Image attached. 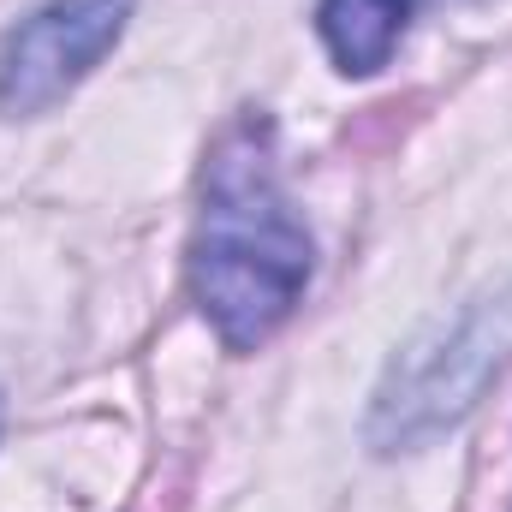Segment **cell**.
<instances>
[{
	"label": "cell",
	"instance_id": "obj_4",
	"mask_svg": "<svg viewBox=\"0 0 512 512\" xmlns=\"http://www.w3.org/2000/svg\"><path fill=\"white\" fill-rule=\"evenodd\" d=\"M411 6L417 0H322L316 30H322L334 66L364 78V72H382L387 54L399 48V36L411 24Z\"/></svg>",
	"mask_w": 512,
	"mask_h": 512
},
{
	"label": "cell",
	"instance_id": "obj_3",
	"mask_svg": "<svg viewBox=\"0 0 512 512\" xmlns=\"http://www.w3.org/2000/svg\"><path fill=\"white\" fill-rule=\"evenodd\" d=\"M131 0H48L0 48V114L30 120L66 102L126 36Z\"/></svg>",
	"mask_w": 512,
	"mask_h": 512
},
{
	"label": "cell",
	"instance_id": "obj_1",
	"mask_svg": "<svg viewBox=\"0 0 512 512\" xmlns=\"http://www.w3.org/2000/svg\"><path fill=\"white\" fill-rule=\"evenodd\" d=\"M304 280H310V233L280 191L268 126L245 120L221 137L203 179V215L191 239L197 310L227 340V352H256L292 316Z\"/></svg>",
	"mask_w": 512,
	"mask_h": 512
},
{
	"label": "cell",
	"instance_id": "obj_2",
	"mask_svg": "<svg viewBox=\"0 0 512 512\" xmlns=\"http://www.w3.org/2000/svg\"><path fill=\"white\" fill-rule=\"evenodd\" d=\"M507 358L512 298H483L459 310L453 322H435L393 358L382 393H376V411H370V441L382 453L435 441L483 399V387L507 370Z\"/></svg>",
	"mask_w": 512,
	"mask_h": 512
}]
</instances>
